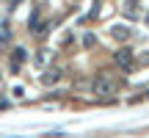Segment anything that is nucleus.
Wrapping results in <instances>:
<instances>
[{"instance_id": "4", "label": "nucleus", "mask_w": 149, "mask_h": 138, "mask_svg": "<svg viewBox=\"0 0 149 138\" xmlns=\"http://www.w3.org/2000/svg\"><path fill=\"white\" fill-rule=\"evenodd\" d=\"M33 61H36L39 69H44V66H50V64L55 61V53H53V50H47V47H42V50L36 53V58H33Z\"/></svg>"}, {"instance_id": "11", "label": "nucleus", "mask_w": 149, "mask_h": 138, "mask_svg": "<svg viewBox=\"0 0 149 138\" xmlns=\"http://www.w3.org/2000/svg\"><path fill=\"white\" fill-rule=\"evenodd\" d=\"M72 42H74V36H72V33H69V31H66V33H64V36H61V44H64V47H66V44H72Z\"/></svg>"}, {"instance_id": "7", "label": "nucleus", "mask_w": 149, "mask_h": 138, "mask_svg": "<svg viewBox=\"0 0 149 138\" xmlns=\"http://www.w3.org/2000/svg\"><path fill=\"white\" fill-rule=\"evenodd\" d=\"M124 17H127V20H138V17H141L138 0H130V6H127V8H124Z\"/></svg>"}, {"instance_id": "9", "label": "nucleus", "mask_w": 149, "mask_h": 138, "mask_svg": "<svg viewBox=\"0 0 149 138\" xmlns=\"http://www.w3.org/2000/svg\"><path fill=\"white\" fill-rule=\"evenodd\" d=\"M94 44H97V36L94 33H86L83 36V47H94Z\"/></svg>"}, {"instance_id": "3", "label": "nucleus", "mask_w": 149, "mask_h": 138, "mask_svg": "<svg viewBox=\"0 0 149 138\" xmlns=\"http://www.w3.org/2000/svg\"><path fill=\"white\" fill-rule=\"evenodd\" d=\"M61 75H64V72H61L58 66L50 64V66H44V72L39 75V80H42V86H53V83H58V80H61Z\"/></svg>"}, {"instance_id": "8", "label": "nucleus", "mask_w": 149, "mask_h": 138, "mask_svg": "<svg viewBox=\"0 0 149 138\" xmlns=\"http://www.w3.org/2000/svg\"><path fill=\"white\" fill-rule=\"evenodd\" d=\"M8 42H11V31L6 22H0V44H8Z\"/></svg>"}, {"instance_id": "15", "label": "nucleus", "mask_w": 149, "mask_h": 138, "mask_svg": "<svg viewBox=\"0 0 149 138\" xmlns=\"http://www.w3.org/2000/svg\"><path fill=\"white\" fill-rule=\"evenodd\" d=\"M146 97H149V94H146Z\"/></svg>"}, {"instance_id": "14", "label": "nucleus", "mask_w": 149, "mask_h": 138, "mask_svg": "<svg viewBox=\"0 0 149 138\" xmlns=\"http://www.w3.org/2000/svg\"><path fill=\"white\" fill-rule=\"evenodd\" d=\"M146 22H149V14H146Z\"/></svg>"}, {"instance_id": "13", "label": "nucleus", "mask_w": 149, "mask_h": 138, "mask_svg": "<svg viewBox=\"0 0 149 138\" xmlns=\"http://www.w3.org/2000/svg\"><path fill=\"white\" fill-rule=\"evenodd\" d=\"M0 108H8V100L6 97H0Z\"/></svg>"}, {"instance_id": "12", "label": "nucleus", "mask_w": 149, "mask_h": 138, "mask_svg": "<svg viewBox=\"0 0 149 138\" xmlns=\"http://www.w3.org/2000/svg\"><path fill=\"white\" fill-rule=\"evenodd\" d=\"M135 64H149V53H144V55H138V58H135Z\"/></svg>"}, {"instance_id": "10", "label": "nucleus", "mask_w": 149, "mask_h": 138, "mask_svg": "<svg viewBox=\"0 0 149 138\" xmlns=\"http://www.w3.org/2000/svg\"><path fill=\"white\" fill-rule=\"evenodd\" d=\"M11 94H14V100H22V97H25V89H22V86H14Z\"/></svg>"}, {"instance_id": "1", "label": "nucleus", "mask_w": 149, "mask_h": 138, "mask_svg": "<svg viewBox=\"0 0 149 138\" xmlns=\"http://www.w3.org/2000/svg\"><path fill=\"white\" fill-rule=\"evenodd\" d=\"M91 94H97V97H108V94H113L116 91V83H113L108 75H97L94 80H91Z\"/></svg>"}, {"instance_id": "5", "label": "nucleus", "mask_w": 149, "mask_h": 138, "mask_svg": "<svg viewBox=\"0 0 149 138\" xmlns=\"http://www.w3.org/2000/svg\"><path fill=\"white\" fill-rule=\"evenodd\" d=\"M25 58H28V53H25V47H14V53H11V72H19V66L25 64Z\"/></svg>"}, {"instance_id": "2", "label": "nucleus", "mask_w": 149, "mask_h": 138, "mask_svg": "<svg viewBox=\"0 0 149 138\" xmlns=\"http://www.w3.org/2000/svg\"><path fill=\"white\" fill-rule=\"evenodd\" d=\"M113 61H116V66L122 69V72H133L135 69V55L130 47H119L116 53H113Z\"/></svg>"}, {"instance_id": "6", "label": "nucleus", "mask_w": 149, "mask_h": 138, "mask_svg": "<svg viewBox=\"0 0 149 138\" xmlns=\"http://www.w3.org/2000/svg\"><path fill=\"white\" fill-rule=\"evenodd\" d=\"M111 36L116 39V42H127V39L133 36V31H130V25H113L111 28Z\"/></svg>"}]
</instances>
